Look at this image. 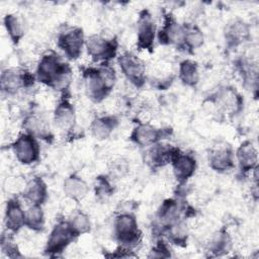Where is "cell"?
Listing matches in <instances>:
<instances>
[{
  "instance_id": "obj_1",
  "label": "cell",
  "mask_w": 259,
  "mask_h": 259,
  "mask_svg": "<svg viewBox=\"0 0 259 259\" xmlns=\"http://www.w3.org/2000/svg\"><path fill=\"white\" fill-rule=\"evenodd\" d=\"M36 78L39 82L56 89L65 91L71 82V68L61 57L50 52L45 54L36 68Z\"/></svg>"
},
{
  "instance_id": "obj_2",
  "label": "cell",
  "mask_w": 259,
  "mask_h": 259,
  "mask_svg": "<svg viewBox=\"0 0 259 259\" xmlns=\"http://www.w3.org/2000/svg\"><path fill=\"white\" fill-rule=\"evenodd\" d=\"M83 76L86 94L94 102H101L107 97L116 82L114 69L108 63L86 69Z\"/></svg>"
},
{
  "instance_id": "obj_3",
  "label": "cell",
  "mask_w": 259,
  "mask_h": 259,
  "mask_svg": "<svg viewBox=\"0 0 259 259\" xmlns=\"http://www.w3.org/2000/svg\"><path fill=\"white\" fill-rule=\"evenodd\" d=\"M113 235L122 248L131 250L136 247L141 240L136 217L131 212L119 213L113 223Z\"/></svg>"
},
{
  "instance_id": "obj_4",
  "label": "cell",
  "mask_w": 259,
  "mask_h": 259,
  "mask_svg": "<svg viewBox=\"0 0 259 259\" xmlns=\"http://www.w3.org/2000/svg\"><path fill=\"white\" fill-rule=\"evenodd\" d=\"M34 77L31 73L16 68H7L2 71L0 77V87L2 93L14 95L21 89L33 84Z\"/></svg>"
},
{
  "instance_id": "obj_5",
  "label": "cell",
  "mask_w": 259,
  "mask_h": 259,
  "mask_svg": "<svg viewBox=\"0 0 259 259\" xmlns=\"http://www.w3.org/2000/svg\"><path fill=\"white\" fill-rule=\"evenodd\" d=\"M85 47L88 55L95 62L108 63L117 51L116 39L107 38L99 34H92L85 40Z\"/></svg>"
},
{
  "instance_id": "obj_6",
  "label": "cell",
  "mask_w": 259,
  "mask_h": 259,
  "mask_svg": "<svg viewBox=\"0 0 259 259\" xmlns=\"http://www.w3.org/2000/svg\"><path fill=\"white\" fill-rule=\"evenodd\" d=\"M12 151L16 160L23 165H30L39 159V146L36 137L24 132L12 143Z\"/></svg>"
},
{
  "instance_id": "obj_7",
  "label": "cell",
  "mask_w": 259,
  "mask_h": 259,
  "mask_svg": "<svg viewBox=\"0 0 259 259\" xmlns=\"http://www.w3.org/2000/svg\"><path fill=\"white\" fill-rule=\"evenodd\" d=\"M76 238L69 221H59L52 229L47 241L45 252L50 255L62 253Z\"/></svg>"
},
{
  "instance_id": "obj_8",
  "label": "cell",
  "mask_w": 259,
  "mask_h": 259,
  "mask_svg": "<svg viewBox=\"0 0 259 259\" xmlns=\"http://www.w3.org/2000/svg\"><path fill=\"white\" fill-rule=\"evenodd\" d=\"M120 71L135 86L141 87L146 81V66L144 61L133 52H124L117 59Z\"/></svg>"
},
{
  "instance_id": "obj_9",
  "label": "cell",
  "mask_w": 259,
  "mask_h": 259,
  "mask_svg": "<svg viewBox=\"0 0 259 259\" xmlns=\"http://www.w3.org/2000/svg\"><path fill=\"white\" fill-rule=\"evenodd\" d=\"M84 46V33L80 27H68L58 35V47L70 60L78 59Z\"/></svg>"
},
{
  "instance_id": "obj_10",
  "label": "cell",
  "mask_w": 259,
  "mask_h": 259,
  "mask_svg": "<svg viewBox=\"0 0 259 259\" xmlns=\"http://www.w3.org/2000/svg\"><path fill=\"white\" fill-rule=\"evenodd\" d=\"M156 37V25L148 10L140 13L138 20V47L140 50L152 51Z\"/></svg>"
},
{
  "instance_id": "obj_11",
  "label": "cell",
  "mask_w": 259,
  "mask_h": 259,
  "mask_svg": "<svg viewBox=\"0 0 259 259\" xmlns=\"http://www.w3.org/2000/svg\"><path fill=\"white\" fill-rule=\"evenodd\" d=\"M165 136V130L157 128L156 126L147 122H139L133 128L130 138L132 142L140 147H150L158 142H161Z\"/></svg>"
},
{
  "instance_id": "obj_12",
  "label": "cell",
  "mask_w": 259,
  "mask_h": 259,
  "mask_svg": "<svg viewBox=\"0 0 259 259\" xmlns=\"http://www.w3.org/2000/svg\"><path fill=\"white\" fill-rule=\"evenodd\" d=\"M171 165L175 178L180 182L184 183L189 179L195 172L196 160L190 154L182 153L177 149L171 159Z\"/></svg>"
},
{
  "instance_id": "obj_13",
  "label": "cell",
  "mask_w": 259,
  "mask_h": 259,
  "mask_svg": "<svg viewBox=\"0 0 259 259\" xmlns=\"http://www.w3.org/2000/svg\"><path fill=\"white\" fill-rule=\"evenodd\" d=\"M183 25L179 24L171 14H167L164 25L158 33V39L162 45H175L183 48Z\"/></svg>"
},
{
  "instance_id": "obj_14",
  "label": "cell",
  "mask_w": 259,
  "mask_h": 259,
  "mask_svg": "<svg viewBox=\"0 0 259 259\" xmlns=\"http://www.w3.org/2000/svg\"><path fill=\"white\" fill-rule=\"evenodd\" d=\"M25 210L17 197H11L7 200L4 211V224L7 232L16 233L24 227Z\"/></svg>"
},
{
  "instance_id": "obj_15",
  "label": "cell",
  "mask_w": 259,
  "mask_h": 259,
  "mask_svg": "<svg viewBox=\"0 0 259 259\" xmlns=\"http://www.w3.org/2000/svg\"><path fill=\"white\" fill-rule=\"evenodd\" d=\"M184 209V206L176 199H167L165 200L156 215V222L159 228L164 231L170 225L181 220V213Z\"/></svg>"
},
{
  "instance_id": "obj_16",
  "label": "cell",
  "mask_w": 259,
  "mask_h": 259,
  "mask_svg": "<svg viewBox=\"0 0 259 259\" xmlns=\"http://www.w3.org/2000/svg\"><path fill=\"white\" fill-rule=\"evenodd\" d=\"M76 114L74 106L68 98H63L55 108L54 122L56 126L63 132H70L74 128Z\"/></svg>"
},
{
  "instance_id": "obj_17",
  "label": "cell",
  "mask_w": 259,
  "mask_h": 259,
  "mask_svg": "<svg viewBox=\"0 0 259 259\" xmlns=\"http://www.w3.org/2000/svg\"><path fill=\"white\" fill-rule=\"evenodd\" d=\"M209 166L217 172H227L234 168V154L230 146L223 145L212 149L208 157Z\"/></svg>"
},
{
  "instance_id": "obj_18",
  "label": "cell",
  "mask_w": 259,
  "mask_h": 259,
  "mask_svg": "<svg viewBox=\"0 0 259 259\" xmlns=\"http://www.w3.org/2000/svg\"><path fill=\"white\" fill-rule=\"evenodd\" d=\"M22 197L30 204L41 205L48 197V187L41 177L35 176L24 186Z\"/></svg>"
},
{
  "instance_id": "obj_19",
  "label": "cell",
  "mask_w": 259,
  "mask_h": 259,
  "mask_svg": "<svg viewBox=\"0 0 259 259\" xmlns=\"http://www.w3.org/2000/svg\"><path fill=\"white\" fill-rule=\"evenodd\" d=\"M177 148L170 147L164 143L158 142L152 146L147 152L146 161L152 167H162L171 162V159Z\"/></svg>"
},
{
  "instance_id": "obj_20",
  "label": "cell",
  "mask_w": 259,
  "mask_h": 259,
  "mask_svg": "<svg viewBox=\"0 0 259 259\" xmlns=\"http://www.w3.org/2000/svg\"><path fill=\"white\" fill-rule=\"evenodd\" d=\"M117 123L118 119L113 115L97 116L92 120L90 124V131L95 139L100 141L106 140L110 137Z\"/></svg>"
},
{
  "instance_id": "obj_21",
  "label": "cell",
  "mask_w": 259,
  "mask_h": 259,
  "mask_svg": "<svg viewBox=\"0 0 259 259\" xmlns=\"http://www.w3.org/2000/svg\"><path fill=\"white\" fill-rule=\"evenodd\" d=\"M249 26L241 19H234L228 23L225 36L229 47H237L249 37Z\"/></svg>"
},
{
  "instance_id": "obj_22",
  "label": "cell",
  "mask_w": 259,
  "mask_h": 259,
  "mask_svg": "<svg viewBox=\"0 0 259 259\" xmlns=\"http://www.w3.org/2000/svg\"><path fill=\"white\" fill-rule=\"evenodd\" d=\"M237 161L242 172H248L256 168L257 150L251 142H244L237 150Z\"/></svg>"
},
{
  "instance_id": "obj_23",
  "label": "cell",
  "mask_w": 259,
  "mask_h": 259,
  "mask_svg": "<svg viewBox=\"0 0 259 259\" xmlns=\"http://www.w3.org/2000/svg\"><path fill=\"white\" fill-rule=\"evenodd\" d=\"M63 189L66 196L75 201L82 200L89 190L87 183L81 177L74 174L65 179Z\"/></svg>"
},
{
  "instance_id": "obj_24",
  "label": "cell",
  "mask_w": 259,
  "mask_h": 259,
  "mask_svg": "<svg viewBox=\"0 0 259 259\" xmlns=\"http://www.w3.org/2000/svg\"><path fill=\"white\" fill-rule=\"evenodd\" d=\"M215 102L221 109L230 113L238 112L242 105L241 96L234 89L228 87L219 91Z\"/></svg>"
},
{
  "instance_id": "obj_25",
  "label": "cell",
  "mask_w": 259,
  "mask_h": 259,
  "mask_svg": "<svg viewBox=\"0 0 259 259\" xmlns=\"http://www.w3.org/2000/svg\"><path fill=\"white\" fill-rule=\"evenodd\" d=\"M3 24L6 29L7 34L13 44H18L24 35V22L16 14L9 13L3 18Z\"/></svg>"
},
{
  "instance_id": "obj_26",
  "label": "cell",
  "mask_w": 259,
  "mask_h": 259,
  "mask_svg": "<svg viewBox=\"0 0 259 259\" xmlns=\"http://www.w3.org/2000/svg\"><path fill=\"white\" fill-rule=\"evenodd\" d=\"M179 79L184 85L195 86L199 82V70L196 62L192 60H184L179 64Z\"/></svg>"
},
{
  "instance_id": "obj_27",
  "label": "cell",
  "mask_w": 259,
  "mask_h": 259,
  "mask_svg": "<svg viewBox=\"0 0 259 259\" xmlns=\"http://www.w3.org/2000/svg\"><path fill=\"white\" fill-rule=\"evenodd\" d=\"M183 49L192 51L203 45V33L196 25L185 23L183 24Z\"/></svg>"
},
{
  "instance_id": "obj_28",
  "label": "cell",
  "mask_w": 259,
  "mask_h": 259,
  "mask_svg": "<svg viewBox=\"0 0 259 259\" xmlns=\"http://www.w3.org/2000/svg\"><path fill=\"white\" fill-rule=\"evenodd\" d=\"M231 246L232 240L230 235L225 230H221L211 237L207 245V250L209 253L219 256L228 252L231 249Z\"/></svg>"
},
{
  "instance_id": "obj_29",
  "label": "cell",
  "mask_w": 259,
  "mask_h": 259,
  "mask_svg": "<svg viewBox=\"0 0 259 259\" xmlns=\"http://www.w3.org/2000/svg\"><path fill=\"white\" fill-rule=\"evenodd\" d=\"M45 226V214L41 208V205L30 204V206L25 210V220L24 227L28 229L39 232L44 229Z\"/></svg>"
},
{
  "instance_id": "obj_30",
  "label": "cell",
  "mask_w": 259,
  "mask_h": 259,
  "mask_svg": "<svg viewBox=\"0 0 259 259\" xmlns=\"http://www.w3.org/2000/svg\"><path fill=\"white\" fill-rule=\"evenodd\" d=\"M163 232L166 233L167 237L171 242L176 245H182L186 243L187 240V226L181 219L174 224L170 225Z\"/></svg>"
},
{
  "instance_id": "obj_31",
  "label": "cell",
  "mask_w": 259,
  "mask_h": 259,
  "mask_svg": "<svg viewBox=\"0 0 259 259\" xmlns=\"http://www.w3.org/2000/svg\"><path fill=\"white\" fill-rule=\"evenodd\" d=\"M69 223H70L71 229L74 232L76 237L88 233L91 229V222H90L89 217L82 211L76 212L69 220Z\"/></svg>"
},
{
  "instance_id": "obj_32",
  "label": "cell",
  "mask_w": 259,
  "mask_h": 259,
  "mask_svg": "<svg viewBox=\"0 0 259 259\" xmlns=\"http://www.w3.org/2000/svg\"><path fill=\"white\" fill-rule=\"evenodd\" d=\"M1 248H2L3 253H5L8 257H20L21 256L17 249V246L8 237H5V235L2 236Z\"/></svg>"
},
{
  "instance_id": "obj_33",
  "label": "cell",
  "mask_w": 259,
  "mask_h": 259,
  "mask_svg": "<svg viewBox=\"0 0 259 259\" xmlns=\"http://www.w3.org/2000/svg\"><path fill=\"white\" fill-rule=\"evenodd\" d=\"M112 192V187L110 182L106 177H98L96 184V194L100 197L109 196Z\"/></svg>"
},
{
  "instance_id": "obj_34",
  "label": "cell",
  "mask_w": 259,
  "mask_h": 259,
  "mask_svg": "<svg viewBox=\"0 0 259 259\" xmlns=\"http://www.w3.org/2000/svg\"><path fill=\"white\" fill-rule=\"evenodd\" d=\"M150 257H170L171 254L169 252V249L166 245V243L164 241H159L154 247L153 249L150 251Z\"/></svg>"
},
{
  "instance_id": "obj_35",
  "label": "cell",
  "mask_w": 259,
  "mask_h": 259,
  "mask_svg": "<svg viewBox=\"0 0 259 259\" xmlns=\"http://www.w3.org/2000/svg\"><path fill=\"white\" fill-rule=\"evenodd\" d=\"M112 174L118 178H121L122 176H124L127 173L128 170V165L127 162L124 161L123 159H119L113 162L112 164Z\"/></svg>"
}]
</instances>
